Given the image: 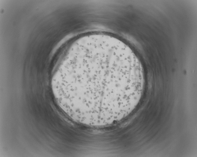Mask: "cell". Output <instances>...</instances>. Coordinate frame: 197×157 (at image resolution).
Segmentation results:
<instances>
[{
	"label": "cell",
	"mask_w": 197,
	"mask_h": 157,
	"mask_svg": "<svg viewBox=\"0 0 197 157\" xmlns=\"http://www.w3.org/2000/svg\"><path fill=\"white\" fill-rule=\"evenodd\" d=\"M144 73L139 59L122 45L96 44L77 53L60 76L58 95L67 116L93 127L125 118L142 94Z\"/></svg>",
	"instance_id": "obj_1"
}]
</instances>
